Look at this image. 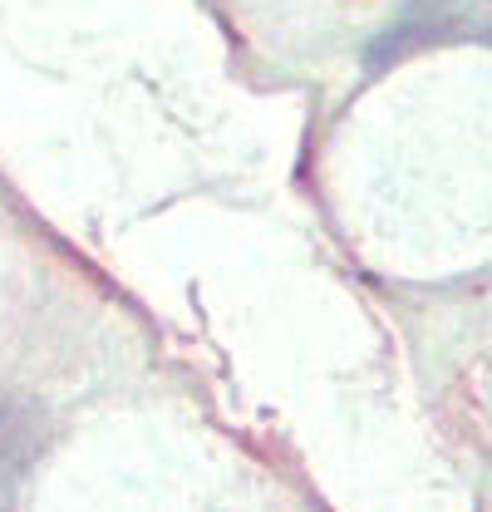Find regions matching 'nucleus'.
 Masks as SVG:
<instances>
[{
	"label": "nucleus",
	"mask_w": 492,
	"mask_h": 512,
	"mask_svg": "<svg viewBox=\"0 0 492 512\" xmlns=\"http://www.w3.org/2000/svg\"><path fill=\"white\" fill-rule=\"evenodd\" d=\"M35 458V439L30 429H0V512H15L25 468Z\"/></svg>",
	"instance_id": "obj_1"
}]
</instances>
